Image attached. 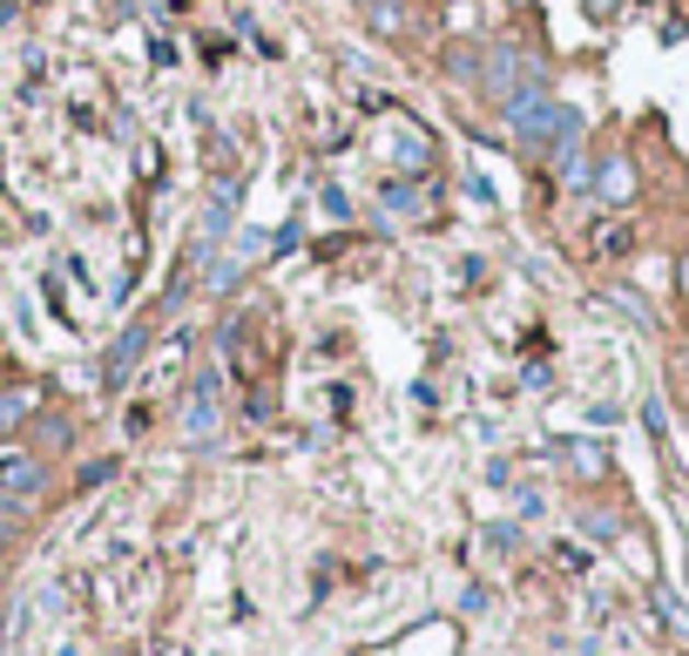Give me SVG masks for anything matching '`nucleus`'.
Returning <instances> with one entry per match:
<instances>
[{"instance_id": "1", "label": "nucleus", "mask_w": 689, "mask_h": 656, "mask_svg": "<svg viewBox=\"0 0 689 656\" xmlns=\"http://www.w3.org/2000/svg\"><path fill=\"white\" fill-rule=\"evenodd\" d=\"M567 115H575V108H567V102H554L548 89H514V95L501 102V123H507L514 149H520V157H535V163H541L548 149L561 142Z\"/></svg>"}, {"instance_id": "2", "label": "nucleus", "mask_w": 689, "mask_h": 656, "mask_svg": "<svg viewBox=\"0 0 689 656\" xmlns=\"http://www.w3.org/2000/svg\"><path fill=\"white\" fill-rule=\"evenodd\" d=\"M486 102H507L514 89H548V61L535 55V48H486V61H480V82H473Z\"/></svg>"}, {"instance_id": "3", "label": "nucleus", "mask_w": 689, "mask_h": 656, "mask_svg": "<svg viewBox=\"0 0 689 656\" xmlns=\"http://www.w3.org/2000/svg\"><path fill=\"white\" fill-rule=\"evenodd\" d=\"M635 189H642V176H635V157H601L595 163V204H608V210H622V204H635Z\"/></svg>"}, {"instance_id": "4", "label": "nucleus", "mask_w": 689, "mask_h": 656, "mask_svg": "<svg viewBox=\"0 0 689 656\" xmlns=\"http://www.w3.org/2000/svg\"><path fill=\"white\" fill-rule=\"evenodd\" d=\"M41 487H48V468H41L34 453H8V460H0V494H8V500H34Z\"/></svg>"}, {"instance_id": "5", "label": "nucleus", "mask_w": 689, "mask_h": 656, "mask_svg": "<svg viewBox=\"0 0 689 656\" xmlns=\"http://www.w3.org/2000/svg\"><path fill=\"white\" fill-rule=\"evenodd\" d=\"M392 176H405V183H426V176H433V142H426L420 129L392 136Z\"/></svg>"}, {"instance_id": "6", "label": "nucleus", "mask_w": 689, "mask_h": 656, "mask_svg": "<svg viewBox=\"0 0 689 656\" xmlns=\"http://www.w3.org/2000/svg\"><path fill=\"white\" fill-rule=\"evenodd\" d=\"M149 353V319H136V325H122V338H115V353H108V385H122L129 379V366Z\"/></svg>"}, {"instance_id": "7", "label": "nucleus", "mask_w": 689, "mask_h": 656, "mask_svg": "<svg viewBox=\"0 0 689 656\" xmlns=\"http://www.w3.org/2000/svg\"><path fill=\"white\" fill-rule=\"evenodd\" d=\"M379 204H386V210H399V217H433V189H426V183L392 176V183L379 189Z\"/></svg>"}, {"instance_id": "8", "label": "nucleus", "mask_w": 689, "mask_h": 656, "mask_svg": "<svg viewBox=\"0 0 689 656\" xmlns=\"http://www.w3.org/2000/svg\"><path fill=\"white\" fill-rule=\"evenodd\" d=\"M561 460H567L582 481H601V474H608V447H601V440H561Z\"/></svg>"}, {"instance_id": "9", "label": "nucleus", "mask_w": 689, "mask_h": 656, "mask_svg": "<svg viewBox=\"0 0 689 656\" xmlns=\"http://www.w3.org/2000/svg\"><path fill=\"white\" fill-rule=\"evenodd\" d=\"M365 27H372L379 42H399L405 34V0H365Z\"/></svg>"}, {"instance_id": "10", "label": "nucleus", "mask_w": 689, "mask_h": 656, "mask_svg": "<svg viewBox=\"0 0 689 656\" xmlns=\"http://www.w3.org/2000/svg\"><path fill=\"white\" fill-rule=\"evenodd\" d=\"M480 61H486V48H473V42H453V48H446V82L473 89V82H480Z\"/></svg>"}, {"instance_id": "11", "label": "nucleus", "mask_w": 689, "mask_h": 656, "mask_svg": "<svg viewBox=\"0 0 689 656\" xmlns=\"http://www.w3.org/2000/svg\"><path fill=\"white\" fill-rule=\"evenodd\" d=\"M608 304H616V312H629L642 332H656V304H648V298H635L629 285H608Z\"/></svg>"}, {"instance_id": "12", "label": "nucleus", "mask_w": 689, "mask_h": 656, "mask_svg": "<svg viewBox=\"0 0 689 656\" xmlns=\"http://www.w3.org/2000/svg\"><path fill=\"white\" fill-rule=\"evenodd\" d=\"M27 413H34V385H8V393H0V434L21 427Z\"/></svg>"}, {"instance_id": "13", "label": "nucleus", "mask_w": 689, "mask_h": 656, "mask_svg": "<svg viewBox=\"0 0 689 656\" xmlns=\"http://www.w3.org/2000/svg\"><path fill=\"white\" fill-rule=\"evenodd\" d=\"M237 272H243V257H217V264H203V291H210V298L237 291Z\"/></svg>"}, {"instance_id": "14", "label": "nucleus", "mask_w": 689, "mask_h": 656, "mask_svg": "<svg viewBox=\"0 0 689 656\" xmlns=\"http://www.w3.org/2000/svg\"><path fill=\"white\" fill-rule=\"evenodd\" d=\"M34 440H48V447H68V440H74V427H68L61 413H41V419H34Z\"/></svg>"}, {"instance_id": "15", "label": "nucleus", "mask_w": 689, "mask_h": 656, "mask_svg": "<svg viewBox=\"0 0 689 656\" xmlns=\"http://www.w3.org/2000/svg\"><path fill=\"white\" fill-rule=\"evenodd\" d=\"M595 251H601V257H629V251H635V230H629V223L601 230V244H595Z\"/></svg>"}, {"instance_id": "16", "label": "nucleus", "mask_w": 689, "mask_h": 656, "mask_svg": "<svg viewBox=\"0 0 689 656\" xmlns=\"http://www.w3.org/2000/svg\"><path fill=\"white\" fill-rule=\"evenodd\" d=\"M642 427H648V434H656V440H669V406H663L656 393H648V400H642Z\"/></svg>"}, {"instance_id": "17", "label": "nucleus", "mask_w": 689, "mask_h": 656, "mask_svg": "<svg viewBox=\"0 0 689 656\" xmlns=\"http://www.w3.org/2000/svg\"><path fill=\"white\" fill-rule=\"evenodd\" d=\"M318 210L332 217V223H345L352 217V197H345V189H318Z\"/></svg>"}, {"instance_id": "18", "label": "nucleus", "mask_w": 689, "mask_h": 656, "mask_svg": "<svg viewBox=\"0 0 689 656\" xmlns=\"http://www.w3.org/2000/svg\"><path fill=\"white\" fill-rule=\"evenodd\" d=\"M582 528L595 534V542H616V528H622V521H616V515H595V508H588V515H582Z\"/></svg>"}, {"instance_id": "19", "label": "nucleus", "mask_w": 689, "mask_h": 656, "mask_svg": "<svg viewBox=\"0 0 689 656\" xmlns=\"http://www.w3.org/2000/svg\"><path fill=\"white\" fill-rule=\"evenodd\" d=\"M305 244V223H284L277 238H271V257H284V251H298Z\"/></svg>"}, {"instance_id": "20", "label": "nucleus", "mask_w": 689, "mask_h": 656, "mask_svg": "<svg viewBox=\"0 0 689 656\" xmlns=\"http://www.w3.org/2000/svg\"><path fill=\"white\" fill-rule=\"evenodd\" d=\"M486 542H494V549H514L520 528H514V521H494V528H486Z\"/></svg>"}, {"instance_id": "21", "label": "nucleus", "mask_w": 689, "mask_h": 656, "mask_svg": "<svg viewBox=\"0 0 689 656\" xmlns=\"http://www.w3.org/2000/svg\"><path fill=\"white\" fill-rule=\"evenodd\" d=\"M629 8V0H588V21H616Z\"/></svg>"}, {"instance_id": "22", "label": "nucleus", "mask_w": 689, "mask_h": 656, "mask_svg": "<svg viewBox=\"0 0 689 656\" xmlns=\"http://www.w3.org/2000/svg\"><path fill=\"white\" fill-rule=\"evenodd\" d=\"M14 534H21V521H14V515H0V549H14Z\"/></svg>"}, {"instance_id": "23", "label": "nucleus", "mask_w": 689, "mask_h": 656, "mask_svg": "<svg viewBox=\"0 0 689 656\" xmlns=\"http://www.w3.org/2000/svg\"><path fill=\"white\" fill-rule=\"evenodd\" d=\"M676 291H682V298H689V251H682V257H676Z\"/></svg>"}, {"instance_id": "24", "label": "nucleus", "mask_w": 689, "mask_h": 656, "mask_svg": "<svg viewBox=\"0 0 689 656\" xmlns=\"http://www.w3.org/2000/svg\"><path fill=\"white\" fill-rule=\"evenodd\" d=\"M277 8H284V0H277Z\"/></svg>"}]
</instances>
